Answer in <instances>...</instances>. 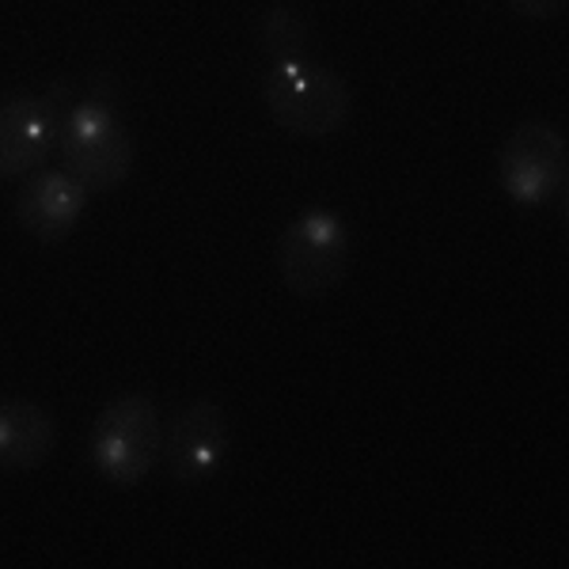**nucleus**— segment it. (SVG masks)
<instances>
[{"mask_svg":"<svg viewBox=\"0 0 569 569\" xmlns=\"http://www.w3.org/2000/svg\"><path fill=\"white\" fill-rule=\"evenodd\" d=\"M61 168L91 194L118 190L133 171V137L110 103H80L58 130Z\"/></svg>","mask_w":569,"mask_h":569,"instance_id":"7ed1b4c3","label":"nucleus"},{"mask_svg":"<svg viewBox=\"0 0 569 569\" xmlns=\"http://www.w3.org/2000/svg\"><path fill=\"white\" fill-rule=\"evenodd\" d=\"M262 103L281 130L297 137H330L350 122L353 96L335 69L311 58H284L266 69Z\"/></svg>","mask_w":569,"mask_h":569,"instance_id":"f03ea898","label":"nucleus"},{"mask_svg":"<svg viewBox=\"0 0 569 569\" xmlns=\"http://www.w3.org/2000/svg\"><path fill=\"white\" fill-rule=\"evenodd\" d=\"M58 448V421L31 399H0V471H34Z\"/></svg>","mask_w":569,"mask_h":569,"instance_id":"1a4fd4ad","label":"nucleus"},{"mask_svg":"<svg viewBox=\"0 0 569 569\" xmlns=\"http://www.w3.org/2000/svg\"><path fill=\"white\" fill-rule=\"evenodd\" d=\"M88 456L99 479L118 490H133L149 479L163 460V421L149 395H114L91 426Z\"/></svg>","mask_w":569,"mask_h":569,"instance_id":"f257e3e1","label":"nucleus"},{"mask_svg":"<svg viewBox=\"0 0 569 569\" xmlns=\"http://www.w3.org/2000/svg\"><path fill=\"white\" fill-rule=\"evenodd\" d=\"M512 12L528 16V20H550L566 8V0H509Z\"/></svg>","mask_w":569,"mask_h":569,"instance_id":"9b49d317","label":"nucleus"},{"mask_svg":"<svg viewBox=\"0 0 569 569\" xmlns=\"http://www.w3.org/2000/svg\"><path fill=\"white\" fill-rule=\"evenodd\" d=\"M61 110L50 96H12L0 103V179H23L58 149Z\"/></svg>","mask_w":569,"mask_h":569,"instance_id":"0eeeda50","label":"nucleus"},{"mask_svg":"<svg viewBox=\"0 0 569 569\" xmlns=\"http://www.w3.org/2000/svg\"><path fill=\"white\" fill-rule=\"evenodd\" d=\"M259 42L273 61L308 58V46H311L308 20L289 4H270L259 20Z\"/></svg>","mask_w":569,"mask_h":569,"instance_id":"9d476101","label":"nucleus"},{"mask_svg":"<svg viewBox=\"0 0 569 569\" xmlns=\"http://www.w3.org/2000/svg\"><path fill=\"white\" fill-rule=\"evenodd\" d=\"M88 198L91 190L72 179L66 168L42 171L31 182H23L20 198H16V220H20V228L31 240L61 243L80 224Z\"/></svg>","mask_w":569,"mask_h":569,"instance_id":"6e6552de","label":"nucleus"},{"mask_svg":"<svg viewBox=\"0 0 569 569\" xmlns=\"http://www.w3.org/2000/svg\"><path fill=\"white\" fill-rule=\"evenodd\" d=\"M228 448H232V433H228L224 410L209 399H198L171 418L163 437V460L179 486H201L224 467Z\"/></svg>","mask_w":569,"mask_h":569,"instance_id":"423d86ee","label":"nucleus"},{"mask_svg":"<svg viewBox=\"0 0 569 569\" xmlns=\"http://www.w3.org/2000/svg\"><path fill=\"white\" fill-rule=\"evenodd\" d=\"M284 289L300 300H316L346 278L350 266V228L330 209H305L281 232L273 251Z\"/></svg>","mask_w":569,"mask_h":569,"instance_id":"20e7f679","label":"nucleus"},{"mask_svg":"<svg viewBox=\"0 0 569 569\" xmlns=\"http://www.w3.org/2000/svg\"><path fill=\"white\" fill-rule=\"evenodd\" d=\"M498 179L509 201L525 209L550 206L566 190L569 156L566 137L550 122H525L505 137L498 152Z\"/></svg>","mask_w":569,"mask_h":569,"instance_id":"39448f33","label":"nucleus"}]
</instances>
